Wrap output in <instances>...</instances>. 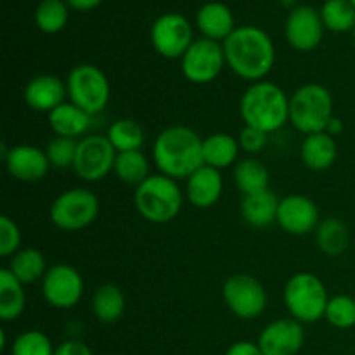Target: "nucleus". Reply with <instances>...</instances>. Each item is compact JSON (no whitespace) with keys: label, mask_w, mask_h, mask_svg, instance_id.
<instances>
[{"label":"nucleus","mask_w":355,"mask_h":355,"mask_svg":"<svg viewBox=\"0 0 355 355\" xmlns=\"http://www.w3.org/2000/svg\"><path fill=\"white\" fill-rule=\"evenodd\" d=\"M239 148L245 149L246 153H252V155H257V153L262 151L267 144V134L266 132L259 130V128L253 127H245L239 134Z\"/></svg>","instance_id":"nucleus-38"},{"label":"nucleus","mask_w":355,"mask_h":355,"mask_svg":"<svg viewBox=\"0 0 355 355\" xmlns=\"http://www.w3.org/2000/svg\"><path fill=\"white\" fill-rule=\"evenodd\" d=\"M7 269L23 284L35 283L47 274L45 272L44 255L37 248H24L14 253Z\"/></svg>","instance_id":"nucleus-28"},{"label":"nucleus","mask_w":355,"mask_h":355,"mask_svg":"<svg viewBox=\"0 0 355 355\" xmlns=\"http://www.w3.org/2000/svg\"><path fill=\"white\" fill-rule=\"evenodd\" d=\"M354 42H355V28H354Z\"/></svg>","instance_id":"nucleus-44"},{"label":"nucleus","mask_w":355,"mask_h":355,"mask_svg":"<svg viewBox=\"0 0 355 355\" xmlns=\"http://www.w3.org/2000/svg\"><path fill=\"white\" fill-rule=\"evenodd\" d=\"M153 158L163 175L170 179H189L205 165L203 141L189 127L173 125L156 137Z\"/></svg>","instance_id":"nucleus-2"},{"label":"nucleus","mask_w":355,"mask_h":355,"mask_svg":"<svg viewBox=\"0 0 355 355\" xmlns=\"http://www.w3.org/2000/svg\"><path fill=\"white\" fill-rule=\"evenodd\" d=\"M69 103L78 106L87 114H97L107 106L111 87L106 75L94 64H80L69 71L66 80Z\"/></svg>","instance_id":"nucleus-7"},{"label":"nucleus","mask_w":355,"mask_h":355,"mask_svg":"<svg viewBox=\"0 0 355 355\" xmlns=\"http://www.w3.org/2000/svg\"><path fill=\"white\" fill-rule=\"evenodd\" d=\"M54 352L47 335L37 329L19 335L12 345V355H54Z\"/></svg>","instance_id":"nucleus-35"},{"label":"nucleus","mask_w":355,"mask_h":355,"mask_svg":"<svg viewBox=\"0 0 355 355\" xmlns=\"http://www.w3.org/2000/svg\"><path fill=\"white\" fill-rule=\"evenodd\" d=\"M113 172L121 182L141 186L149 177V162L141 151L118 153Z\"/></svg>","instance_id":"nucleus-31"},{"label":"nucleus","mask_w":355,"mask_h":355,"mask_svg":"<svg viewBox=\"0 0 355 355\" xmlns=\"http://www.w3.org/2000/svg\"><path fill=\"white\" fill-rule=\"evenodd\" d=\"M26 307L23 283L7 267L0 269V319L6 322L19 318Z\"/></svg>","instance_id":"nucleus-24"},{"label":"nucleus","mask_w":355,"mask_h":355,"mask_svg":"<svg viewBox=\"0 0 355 355\" xmlns=\"http://www.w3.org/2000/svg\"><path fill=\"white\" fill-rule=\"evenodd\" d=\"M321 19L328 30L342 33L355 28V7L350 0H326Z\"/></svg>","instance_id":"nucleus-32"},{"label":"nucleus","mask_w":355,"mask_h":355,"mask_svg":"<svg viewBox=\"0 0 355 355\" xmlns=\"http://www.w3.org/2000/svg\"><path fill=\"white\" fill-rule=\"evenodd\" d=\"M3 159L7 172L21 182H38L44 179L51 166L45 151L30 144L14 146L3 153Z\"/></svg>","instance_id":"nucleus-17"},{"label":"nucleus","mask_w":355,"mask_h":355,"mask_svg":"<svg viewBox=\"0 0 355 355\" xmlns=\"http://www.w3.org/2000/svg\"><path fill=\"white\" fill-rule=\"evenodd\" d=\"M224 180L214 166L203 165L187 179L186 194L196 208H210L220 200Z\"/></svg>","instance_id":"nucleus-19"},{"label":"nucleus","mask_w":355,"mask_h":355,"mask_svg":"<svg viewBox=\"0 0 355 355\" xmlns=\"http://www.w3.org/2000/svg\"><path fill=\"white\" fill-rule=\"evenodd\" d=\"M92 312L101 322H116L125 312V295L114 284H103L94 293Z\"/></svg>","instance_id":"nucleus-26"},{"label":"nucleus","mask_w":355,"mask_h":355,"mask_svg":"<svg viewBox=\"0 0 355 355\" xmlns=\"http://www.w3.org/2000/svg\"><path fill=\"white\" fill-rule=\"evenodd\" d=\"M277 224L293 236L309 234L319 225V210L309 198L291 194L279 201Z\"/></svg>","instance_id":"nucleus-15"},{"label":"nucleus","mask_w":355,"mask_h":355,"mask_svg":"<svg viewBox=\"0 0 355 355\" xmlns=\"http://www.w3.org/2000/svg\"><path fill=\"white\" fill-rule=\"evenodd\" d=\"M333 118V97L326 87L307 83L290 99V121L302 134L324 132Z\"/></svg>","instance_id":"nucleus-5"},{"label":"nucleus","mask_w":355,"mask_h":355,"mask_svg":"<svg viewBox=\"0 0 355 355\" xmlns=\"http://www.w3.org/2000/svg\"><path fill=\"white\" fill-rule=\"evenodd\" d=\"M135 208L146 220L166 224L180 214L182 193L173 179L166 175H149L135 189Z\"/></svg>","instance_id":"nucleus-4"},{"label":"nucleus","mask_w":355,"mask_h":355,"mask_svg":"<svg viewBox=\"0 0 355 355\" xmlns=\"http://www.w3.org/2000/svg\"><path fill=\"white\" fill-rule=\"evenodd\" d=\"M35 23L44 33H58L68 23V6L62 0H42L35 10Z\"/></svg>","instance_id":"nucleus-33"},{"label":"nucleus","mask_w":355,"mask_h":355,"mask_svg":"<svg viewBox=\"0 0 355 355\" xmlns=\"http://www.w3.org/2000/svg\"><path fill=\"white\" fill-rule=\"evenodd\" d=\"M21 232L12 218L0 217V257H12L19 252Z\"/></svg>","instance_id":"nucleus-37"},{"label":"nucleus","mask_w":355,"mask_h":355,"mask_svg":"<svg viewBox=\"0 0 355 355\" xmlns=\"http://www.w3.org/2000/svg\"><path fill=\"white\" fill-rule=\"evenodd\" d=\"M318 245L326 255H342L349 246V229L338 218H326L318 225Z\"/></svg>","instance_id":"nucleus-30"},{"label":"nucleus","mask_w":355,"mask_h":355,"mask_svg":"<svg viewBox=\"0 0 355 355\" xmlns=\"http://www.w3.org/2000/svg\"><path fill=\"white\" fill-rule=\"evenodd\" d=\"M342 130H343V123L338 120V118L333 116L331 121H329L328 127H326L324 132H326V134L331 135V137H335V135H338Z\"/></svg>","instance_id":"nucleus-42"},{"label":"nucleus","mask_w":355,"mask_h":355,"mask_svg":"<svg viewBox=\"0 0 355 355\" xmlns=\"http://www.w3.org/2000/svg\"><path fill=\"white\" fill-rule=\"evenodd\" d=\"M76 148H78V142L75 139L55 137L49 142L47 149H45V155H47L49 163L52 166L64 170L73 166V163H75Z\"/></svg>","instance_id":"nucleus-36"},{"label":"nucleus","mask_w":355,"mask_h":355,"mask_svg":"<svg viewBox=\"0 0 355 355\" xmlns=\"http://www.w3.org/2000/svg\"><path fill=\"white\" fill-rule=\"evenodd\" d=\"M241 118L246 127L270 134L290 120V99L283 89L270 82H255L243 94Z\"/></svg>","instance_id":"nucleus-3"},{"label":"nucleus","mask_w":355,"mask_h":355,"mask_svg":"<svg viewBox=\"0 0 355 355\" xmlns=\"http://www.w3.org/2000/svg\"><path fill=\"white\" fill-rule=\"evenodd\" d=\"M321 14L309 6L291 10L286 21V40L297 51H312L322 38Z\"/></svg>","instance_id":"nucleus-16"},{"label":"nucleus","mask_w":355,"mask_h":355,"mask_svg":"<svg viewBox=\"0 0 355 355\" xmlns=\"http://www.w3.org/2000/svg\"><path fill=\"white\" fill-rule=\"evenodd\" d=\"M69 7L76 10H90V9H96L103 0H66Z\"/></svg>","instance_id":"nucleus-41"},{"label":"nucleus","mask_w":355,"mask_h":355,"mask_svg":"<svg viewBox=\"0 0 355 355\" xmlns=\"http://www.w3.org/2000/svg\"><path fill=\"white\" fill-rule=\"evenodd\" d=\"M68 96L66 83L54 75H38L24 87V101L35 111L51 113Z\"/></svg>","instance_id":"nucleus-18"},{"label":"nucleus","mask_w":355,"mask_h":355,"mask_svg":"<svg viewBox=\"0 0 355 355\" xmlns=\"http://www.w3.org/2000/svg\"><path fill=\"white\" fill-rule=\"evenodd\" d=\"M107 139L116 153L141 151L144 144V130L141 125L130 118H121L107 128Z\"/></svg>","instance_id":"nucleus-29"},{"label":"nucleus","mask_w":355,"mask_h":355,"mask_svg":"<svg viewBox=\"0 0 355 355\" xmlns=\"http://www.w3.org/2000/svg\"><path fill=\"white\" fill-rule=\"evenodd\" d=\"M324 318L328 319L329 324L338 329L352 328L355 326V298L347 297V295L329 298Z\"/></svg>","instance_id":"nucleus-34"},{"label":"nucleus","mask_w":355,"mask_h":355,"mask_svg":"<svg viewBox=\"0 0 355 355\" xmlns=\"http://www.w3.org/2000/svg\"><path fill=\"white\" fill-rule=\"evenodd\" d=\"M281 2H283L284 6L290 7V6H293V3H297V0H281Z\"/></svg>","instance_id":"nucleus-43"},{"label":"nucleus","mask_w":355,"mask_h":355,"mask_svg":"<svg viewBox=\"0 0 355 355\" xmlns=\"http://www.w3.org/2000/svg\"><path fill=\"white\" fill-rule=\"evenodd\" d=\"M225 355H263L260 350L259 343L252 342H236L234 345L229 347Z\"/></svg>","instance_id":"nucleus-40"},{"label":"nucleus","mask_w":355,"mask_h":355,"mask_svg":"<svg viewBox=\"0 0 355 355\" xmlns=\"http://www.w3.org/2000/svg\"><path fill=\"white\" fill-rule=\"evenodd\" d=\"M302 162L311 170H326L335 163L336 159V142L326 132L311 134L302 142Z\"/></svg>","instance_id":"nucleus-23"},{"label":"nucleus","mask_w":355,"mask_h":355,"mask_svg":"<svg viewBox=\"0 0 355 355\" xmlns=\"http://www.w3.org/2000/svg\"><path fill=\"white\" fill-rule=\"evenodd\" d=\"M350 2H352V3H354V7H355V0H350Z\"/></svg>","instance_id":"nucleus-45"},{"label":"nucleus","mask_w":355,"mask_h":355,"mask_svg":"<svg viewBox=\"0 0 355 355\" xmlns=\"http://www.w3.org/2000/svg\"><path fill=\"white\" fill-rule=\"evenodd\" d=\"M239 153V142L229 134H214L203 141L205 165L214 168H227L236 162Z\"/></svg>","instance_id":"nucleus-25"},{"label":"nucleus","mask_w":355,"mask_h":355,"mask_svg":"<svg viewBox=\"0 0 355 355\" xmlns=\"http://www.w3.org/2000/svg\"><path fill=\"white\" fill-rule=\"evenodd\" d=\"M234 182L245 196L269 189V172L266 165L255 158L239 162L234 168Z\"/></svg>","instance_id":"nucleus-27"},{"label":"nucleus","mask_w":355,"mask_h":355,"mask_svg":"<svg viewBox=\"0 0 355 355\" xmlns=\"http://www.w3.org/2000/svg\"><path fill=\"white\" fill-rule=\"evenodd\" d=\"M116 155L107 135H87L78 141L73 168L80 179L97 182L114 170Z\"/></svg>","instance_id":"nucleus-9"},{"label":"nucleus","mask_w":355,"mask_h":355,"mask_svg":"<svg viewBox=\"0 0 355 355\" xmlns=\"http://www.w3.org/2000/svg\"><path fill=\"white\" fill-rule=\"evenodd\" d=\"M42 293L49 305L55 309H71L83 295V279L73 267L59 263L47 270L42 281Z\"/></svg>","instance_id":"nucleus-13"},{"label":"nucleus","mask_w":355,"mask_h":355,"mask_svg":"<svg viewBox=\"0 0 355 355\" xmlns=\"http://www.w3.org/2000/svg\"><path fill=\"white\" fill-rule=\"evenodd\" d=\"M196 21L198 28L205 35V38H210L215 42L225 40L236 30L231 10L224 3L218 2L205 3L198 12Z\"/></svg>","instance_id":"nucleus-20"},{"label":"nucleus","mask_w":355,"mask_h":355,"mask_svg":"<svg viewBox=\"0 0 355 355\" xmlns=\"http://www.w3.org/2000/svg\"><path fill=\"white\" fill-rule=\"evenodd\" d=\"M328 302L324 284L311 272L295 274L284 288V305L298 322L311 324L324 318Z\"/></svg>","instance_id":"nucleus-6"},{"label":"nucleus","mask_w":355,"mask_h":355,"mask_svg":"<svg viewBox=\"0 0 355 355\" xmlns=\"http://www.w3.org/2000/svg\"><path fill=\"white\" fill-rule=\"evenodd\" d=\"M305 340L302 322L295 319H279L270 322L259 336L263 355H297Z\"/></svg>","instance_id":"nucleus-14"},{"label":"nucleus","mask_w":355,"mask_h":355,"mask_svg":"<svg viewBox=\"0 0 355 355\" xmlns=\"http://www.w3.org/2000/svg\"><path fill=\"white\" fill-rule=\"evenodd\" d=\"M225 54L224 45L210 38H200L191 44L186 54L182 55V73L189 82L205 85L220 75L224 68Z\"/></svg>","instance_id":"nucleus-10"},{"label":"nucleus","mask_w":355,"mask_h":355,"mask_svg":"<svg viewBox=\"0 0 355 355\" xmlns=\"http://www.w3.org/2000/svg\"><path fill=\"white\" fill-rule=\"evenodd\" d=\"M151 42L163 58H182L193 44V28L180 14H165L153 24Z\"/></svg>","instance_id":"nucleus-12"},{"label":"nucleus","mask_w":355,"mask_h":355,"mask_svg":"<svg viewBox=\"0 0 355 355\" xmlns=\"http://www.w3.org/2000/svg\"><path fill=\"white\" fill-rule=\"evenodd\" d=\"M222 295L227 307L241 319H255L266 311V290L260 281L248 274H236L229 277L225 281Z\"/></svg>","instance_id":"nucleus-11"},{"label":"nucleus","mask_w":355,"mask_h":355,"mask_svg":"<svg viewBox=\"0 0 355 355\" xmlns=\"http://www.w3.org/2000/svg\"><path fill=\"white\" fill-rule=\"evenodd\" d=\"M99 215V200L89 189L64 191L51 207V220L62 231H80L92 224Z\"/></svg>","instance_id":"nucleus-8"},{"label":"nucleus","mask_w":355,"mask_h":355,"mask_svg":"<svg viewBox=\"0 0 355 355\" xmlns=\"http://www.w3.org/2000/svg\"><path fill=\"white\" fill-rule=\"evenodd\" d=\"M49 125L58 137H80L90 127V114L73 103H62L49 113Z\"/></svg>","instance_id":"nucleus-21"},{"label":"nucleus","mask_w":355,"mask_h":355,"mask_svg":"<svg viewBox=\"0 0 355 355\" xmlns=\"http://www.w3.org/2000/svg\"><path fill=\"white\" fill-rule=\"evenodd\" d=\"M279 201L276 194L269 189L262 193L248 194L241 201V215L253 227H267L277 222V208Z\"/></svg>","instance_id":"nucleus-22"},{"label":"nucleus","mask_w":355,"mask_h":355,"mask_svg":"<svg viewBox=\"0 0 355 355\" xmlns=\"http://www.w3.org/2000/svg\"><path fill=\"white\" fill-rule=\"evenodd\" d=\"M54 355H92V352H90V349L83 342L69 340V342L61 343V345L55 349Z\"/></svg>","instance_id":"nucleus-39"},{"label":"nucleus","mask_w":355,"mask_h":355,"mask_svg":"<svg viewBox=\"0 0 355 355\" xmlns=\"http://www.w3.org/2000/svg\"><path fill=\"white\" fill-rule=\"evenodd\" d=\"M225 62L241 78L259 82L272 69L274 45L269 35L255 26H239L224 40Z\"/></svg>","instance_id":"nucleus-1"}]
</instances>
